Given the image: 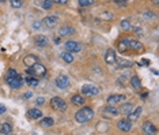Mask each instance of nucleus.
I'll return each instance as SVG.
<instances>
[{
	"instance_id": "obj_1",
	"label": "nucleus",
	"mask_w": 159,
	"mask_h": 135,
	"mask_svg": "<svg viewBox=\"0 0 159 135\" xmlns=\"http://www.w3.org/2000/svg\"><path fill=\"white\" fill-rule=\"evenodd\" d=\"M94 118V111L90 107H84L75 113V120L79 123V124H83V123H87Z\"/></svg>"
},
{
	"instance_id": "obj_2",
	"label": "nucleus",
	"mask_w": 159,
	"mask_h": 135,
	"mask_svg": "<svg viewBox=\"0 0 159 135\" xmlns=\"http://www.w3.org/2000/svg\"><path fill=\"white\" fill-rule=\"evenodd\" d=\"M26 74L31 75V76H35V78H39V76H45L46 68H45L44 64H41L38 61V63H35V64H33V65H30V67L26 68Z\"/></svg>"
},
{
	"instance_id": "obj_3",
	"label": "nucleus",
	"mask_w": 159,
	"mask_h": 135,
	"mask_svg": "<svg viewBox=\"0 0 159 135\" xmlns=\"http://www.w3.org/2000/svg\"><path fill=\"white\" fill-rule=\"evenodd\" d=\"M80 93L83 97H95L99 94V89L93 85H83L80 89Z\"/></svg>"
},
{
	"instance_id": "obj_4",
	"label": "nucleus",
	"mask_w": 159,
	"mask_h": 135,
	"mask_svg": "<svg viewBox=\"0 0 159 135\" xmlns=\"http://www.w3.org/2000/svg\"><path fill=\"white\" fill-rule=\"evenodd\" d=\"M6 82L8 83V86L12 87V89H20L23 85V78L19 74L15 76H6Z\"/></svg>"
},
{
	"instance_id": "obj_5",
	"label": "nucleus",
	"mask_w": 159,
	"mask_h": 135,
	"mask_svg": "<svg viewBox=\"0 0 159 135\" xmlns=\"http://www.w3.org/2000/svg\"><path fill=\"white\" fill-rule=\"evenodd\" d=\"M50 107L56 111H66L67 109V103L60 97H53L50 100Z\"/></svg>"
},
{
	"instance_id": "obj_6",
	"label": "nucleus",
	"mask_w": 159,
	"mask_h": 135,
	"mask_svg": "<svg viewBox=\"0 0 159 135\" xmlns=\"http://www.w3.org/2000/svg\"><path fill=\"white\" fill-rule=\"evenodd\" d=\"M117 127H118V130L122 131V133H129V131L132 130V122L128 118L126 119H120L118 120V123H117Z\"/></svg>"
},
{
	"instance_id": "obj_7",
	"label": "nucleus",
	"mask_w": 159,
	"mask_h": 135,
	"mask_svg": "<svg viewBox=\"0 0 159 135\" xmlns=\"http://www.w3.org/2000/svg\"><path fill=\"white\" fill-rule=\"evenodd\" d=\"M59 22H60L59 17H56V15H49V17H45V18H44L42 23H44L46 27L53 29V27H56L57 25H59Z\"/></svg>"
},
{
	"instance_id": "obj_8",
	"label": "nucleus",
	"mask_w": 159,
	"mask_h": 135,
	"mask_svg": "<svg viewBox=\"0 0 159 135\" xmlns=\"http://www.w3.org/2000/svg\"><path fill=\"white\" fill-rule=\"evenodd\" d=\"M117 51L120 53H125V52H128V51H131V48H129V38L128 37H122L120 41L117 42Z\"/></svg>"
},
{
	"instance_id": "obj_9",
	"label": "nucleus",
	"mask_w": 159,
	"mask_h": 135,
	"mask_svg": "<svg viewBox=\"0 0 159 135\" xmlns=\"http://www.w3.org/2000/svg\"><path fill=\"white\" fill-rule=\"evenodd\" d=\"M66 49L68 51V52L71 53H78L82 51V45L76 41H72V40H70V41L66 42Z\"/></svg>"
},
{
	"instance_id": "obj_10",
	"label": "nucleus",
	"mask_w": 159,
	"mask_h": 135,
	"mask_svg": "<svg viewBox=\"0 0 159 135\" xmlns=\"http://www.w3.org/2000/svg\"><path fill=\"white\" fill-rule=\"evenodd\" d=\"M56 86L59 89H67L70 86V78L67 75H59L56 78Z\"/></svg>"
},
{
	"instance_id": "obj_11",
	"label": "nucleus",
	"mask_w": 159,
	"mask_h": 135,
	"mask_svg": "<svg viewBox=\"0 0 159 135\" xmlns=\"http://www.w3.org/2000/svg\"><path fill=\"white\" fill-rule=\"evenodd\" d=\"M142 130H143V133L147 134V135H155L158 133V128L151 122H146V123H144L143 127H142Z\"/></svg>"
},
{
	"instance_id": "obj_12",
	"label": "nucleus",
	"mask_w": 159,
	"mask_h": 135,
	"mask_svg": "<svg viewBox=\"0 0 159 135\" xmlns=\"http://www.w3.org/2000/svg\"><path fill=\"white\" fill-rule=\"evenodd\" d=\"M34 42H35V45L38 46V48H45L46 45L49 44V40L46 36H42V34H37L34 37Z\"/></svg>"
},
{
	"instance_id": "obj_13",
	"label": "nucleus",
	"mask_w": 159,
	"mask_h": 135,
	"mask_svg": "<svg viewBox=\"0 0 159 135\" xmlns=\"http://www.w3.org/2000/svg\"><path fill=\"white\" fill-rule=\"evenodd\" d=\"M125 96L124 94H113V96H110V97H107V104H110V105H117V104H120L122 103V101H125Z\"/></svg>"
},
{
	"instance_id": "obj_14",
	"label": "nucleus",
	"mask_w": 159,
	"mask_h": 135,
	"mask_svg": "<svg viewBox=\"0 0 159 135\" xmlns=\"http://www.w3.org/2000/svg\"><path fill=\"white\" fill-rule=\"evenodd\" d=\"M116 52H114V49H107L106 51V53H105V61H106V64H110V65H113L116 64Z\"/></svg>"
},
{
	"instance_id": "obj_15",
	"label": "nucleus",
	"mask_w": 159,
	"mask_h": 135,
	"mask_svg": "<svg viewBox=\"0 0 159 135\" xmlns=\"http://www.w3.org/2000/svg\"><path fill=\"white\" fill-rule=\"evenodd\" d=\"M129 48L131 51H135V52H144V46L142 42H139L137 40H132L129 38Z\"/></svg>"
},
{
	"instance_id": "obj_16",
	"label": "nucleus",
	"mask_w": 159,
	"mask_h": 135,
	"mask_svg": "<svg viewBox=\"0 0 159 135\" xmlns=\"http://www.w3.org/2000/svg\"><path fill=\"white\" fill-rule=\"evenodd\" d=\"M27 118L31 119V120H38V119H41V118H42L41 109H38V108H31V109H29V111H27Z\"/></svg>"
},
{
	"instance_id": "obj_17",
	"label": "nucleus",
	"mask_w": 159,
	"mask_h": 135,
	"mask_svg": "<svg viewBox=\"0 0 159 135\" xmlns=\"http://www.w3.org/2000/svg\"><path fill=\"white\" fill-rule=\"evenodd\" d=\"M75 33V29L70 26V25H63V26L60 27V30H59V34H60V37H66V36H71V34H74Z\"/></svg>"
},
{
	"instance_id": "obj_18",
	"label": "nucleus",
	"mask_w": 159,
	"mask_h": 135,
	"mask_svg": "<svg viewBox=\"0 0 159 135\" xmlns=\"http://www.w3.org/2000/svg\"><path fill=\"white\" fill-rule=\"evenodd\" d=\"M142 112H143V108H142V107H139V108H133L131 113H128L126 116H128V119L131 120V122H135V120H137V119L140 118Z\"/></svg>"
},
{
	"instance_id": "obj_19",
	"label": "nucleus",
	"mask_w": 159,
	"mask_h": 135,
	"mask_svg": "<svg viewBox=\"0 0 159 135\" xmlns=\"http://www.w3.org/2000/svg\"><path fill=\"white\" fill-rule=\"evenodd\" d=\"M132 109H133V104H131V103H125V104H122L121 107H120V109H118V113H121V115L126 116L128 113H131Z\"/></svg>"
},
{
	"instance_id": "obj_20",
	"label": "nucleus",
	"mask_w": 159,
	"mask_h": 135,
	"mask_svg": "<svg viewBox=\"0 0 159 135\" xmlns=\"http://www.w3.org/2000/svg\"><path fill=\"white\" fill-rule=\"evenodd\" d=\"M39 59L35 55H27V56H25V59H23V63L26 64V67H30V65H33L35 63H38Z\"/></svg>"
},
{
	"instance_id": "obj_21",
	"label": "nucleus",
	"mask_w": 159,
	"mask_h": 135,
	"mask_svg": "<svg viewBox=\"0 0 159 135\" xmlns=\"http://www.w3.org/2000/svg\"><path fill=\"white\" fill-rule=\"evenodd\" d=\"M116 63H117V67L118 68H131L132 67V61L129 60H125V59H121V57H116Z\"/></svg>"
},
{
	"instance_id": "obj_22",
	"label": "nucleus",
	"mask_w": 159,
	"mask_h": 135,
	"mask_svg": "<svg viewBox=\"0 0 159 135\" xmlns=\"http://www.w3.org/2000/svg\"><path fill=\"white\" fill-rule=\"evenodd\" d=\"M71 103L74 105H78V107H82V105H84V97L82 94H74L71 97Z\"/></svg>"
},
{
	"instance_id": "obj_23",
	"label": "nucleus",
	"mask_w": 159,
	"mask_h": 135,
	"mask_svg": "<svg viewBox=\"0 0 159 135\" xmlns=\"http://www.w3.org/2000/svg\"><path fill=\"white\" fill-rule=\"evenodd\" d=\"M12 133V126L8 124V123H2L0 124V134L7 135V134H11Z\"/></svg>"
},
{
	"instance_id": "obj_24",
	"label": "nucleus",
	"mask_w": 159,
	"mask_h": 135,
	"mask_svg": "<svg viewBox=\"0 0 159 135\" xmlns=\"http://www.w3.org/2000/svg\"><path fill=\"white\" fill-rule=\"evenodd\" d=\"M129 83H131V86L135 90H139L140 87H142V82H140V79H139V76L137 75H133L131 78V81H129Z\"/></svg>"
},
{
	"instance_id": "obj_25",
	"label": "nucleus",
	"mask_w": 159,
	"mask_h": 135,
	"mask_svg": "<svg viewBox=\"0 0 159 135\" xmlns=\"http://www.w3.org/2000/svg\"><path fill=\"white\" fill-rule=\"evenodd\" d=\"M61 59H63L64 61H66L67 64H71V63H74V53H71V52H63L61 53Z\"/></svg>"
},
{
	"instance_id": "obj_26",
	"label": "nucleus",
	"mask_w": 159,
	"mask_h": 135,
	"mask_svg": "<svg viewBox=\"0 0 159 135\" xmlns=\"http://www.w3.org/2000/svg\"><path fill=\"white\" fill-rule=\"evenodd\" d=\"M25 82H26L29 86H31V87H37V86H38V83H39L38 78H35V76H31V75H29L27 78L25 79Z\"/></svg>"
},
{
	"instance_id": "obj_27",
	"label": "nucleus",
	"mask_w": 159,
	"mask_h": 135,
	"mask_svg": "<svg viewBox=\"0 0 159 135\" xmlns=\"http://www.w3.org/2000/svg\"><path fill=\"white\" fill-rule=\"evenodd\" d=\"M103 112L105 113H107V115H111V116H117L118 115V109L116 107H113V105H110V104L107 105V107H105Z\"/></svg>"
},
{
	"instance_id": "obj_28",
	"label": "nucleus",
	"mask_w": 159,
	"mask_h": 135,
	"mask_svg": "<svg viewBox=\"0 0 159 135\" xmlns=\"http://www.w3.org/2000/svg\"><path fill=\"white\" fill-rule=\"evenodd\" d=\"M53 124H55V120H53L52 118H41V126L42 127H52Z\"/></svg>"
},
{
	"instance_id": "obj_29",
	"label": "nucleus",
	"mask_w": 159,
	"mask_h": 135,
	"mask_svg": "<svg viewBox=\"0 0 159 135\" xmlns=\"http://www.w3.org/2000/svg\"><path fill=\"white\" fill-rule=\"evenodd\" d=\"M52 6H53V0H44V2H42V4H41V8L50 10V8H52Z\"/></svg>"
},
{
	"instance_id": "obj_30",
	"label": "nucleus",
	"mask_w": 159,
	"mask_h": 135,
	"mask_svg": "<svg viewBox=\"0 0 159 135\" xmlns=\"http://www.w3.org/2000/svg\"><path fill=\"white\" fill-rule=\"evenodd\" d=\"M94 4V0H79V6L80 7H90Z\"/></svg>"
},
{
	"instance_id": "obj_31",
	"label": "nucleus",
	"mask_w": 159,
	"mask_h": 135,
	"mask_svg": "<svg viewBox=\"0 0 159 135\" xmlns=\"http://www.w3.org/2000/svg\"><path fill=\"white\" fill-rule=\"evenodd\" d=\"M120 25H121V29H124V30H129L131 29V22L128 19H122Z\"/></svg>"
},
{
	"instance_id": "obj_32",
	"label": "nucleus",
	"mask_w": 159,
	"mask_h": 135,
	"mask_svg": "<svg viewBox=\"0 0 159 135\" xmlns=\"http://www.w3.org/2000/svg\"><path fill=\"white\" fill-rule=\"evenodd\" d=\"M22 4H23L22 0H11V6L14 8H19V7H22Z\"/></svg>"
},
{
	"instance_id": "obj_33",
	"label": "nucleus",
	"mask_w": 159,
	"mask_h": 135,
	"mask_svg": "<svg viewBox=\"0 0 159 135\" xmlns=\"http://www.w3.org/2000/svg\"><path fill=\"white\" fill-rule=\"evenodd\" d=\"M101 19H106V21L113 19V14H110V12H103L102 15H101Z\"/></svg>"
},
{
	"instance_id": "obj_34",
	"label": "nucleus",
	"mask_w": 159,
	"mask_h": 135,
	"mask_svg": "<svg viewBox=\"0 0 159 135\" xmlns=\"http://www.w3.org/2000/svg\"><path fill=\"white\" fill-rule=\"evenodd\" d=\"M15 75H18L16 70H14V68H10V70L7 71V75L6 76H15Z\"/></svg>"
},
{
	"instance_id": "obj_35",
	"label": "nucleus",
	"mask_w": 159,
	"mask_h": 135,
	"mask_svg": "<svg viewBox=\"0 0 159 135\" xmlns=\"http://www.w3.org/2000/svg\"><path fill=\"white\" fill-rule=\"evenodd\" d=\"M53 3H56V4L63 6V4H67V3H68V0H53Z\"/></svg>"
},
{
	"instance_id": "obj_36",
	"label": "nucleus",
	"mask_w": 159,
	"mask_h": 135,
	"mask_svg": "<svg viewBox=\"0 0 159 135\" xmlns=\"http://www.w3.org/2000/svg\"><path fill=\"white\" fill-rule=\"evenodd\" d=\"M6 112H7L6 105H4V104H0V115H2V113H6Z\"/></svg>"
},
{
	"instance_id": "obj_37",
	"label": "nucleus",
	"mask_w": 159,
	"mask_h": 135,
	"mask_svg": "<svg viewBox=\"0 0 159 135\" xmlns=\"http://www.w3.org/2000/svg\"><path fill=\"white\" fill-rule=\"evenodd\" d=\"M133 31H135L136 34H139V36H143V30L140 27H133Z\"/></svg>"
},
{
	"instance_id": "obj_38",
	"label": "nucleus",
	"mask_w": 159,
	"mask_h": 135,
	"mask_svg": "<svg viewBox=\"0 0 159 135\" xmlns=\"http://www.w3.org/2000/svg\"><path fill=\"white\" fill-rule=\"evenodd\" d=\"M44 103H45V98L44 97H38L37 98V105H42Z\"/></svg>"
},
{
	"instance_id": "obj_39",
	"label": "nucleus",
	"mask_w": 159,
	"mask_h": 135,
	"mask_svg": "<svg viewBox=\"0 0 159 135\" xmlns=\"http://www.w3.org/2000/svg\"><path fill=\"white\" fill-rule=\"evenodd\" d=\"M23 97L26 98V100H29V98L33 97V93H31V92H27V93H25V94H23Z\"/></svg>"
},
{
	"instance_id": "obj_40",
	"label": "nucleus",
	"mask_w": 159,
	"mask_h": 135,
	"mask_svg": "<svg viewBox=\"0 0 159 135\" xmlns=\"http://www.w3.org/2000/svg\"><path fill=\"white\" fill-rule=\"evenodd\" d=\"M142 64H143V65H150L151 63H150V60H147V59H143V60H142Z\"/></svg>"
},
{
	"instance_id": "obj_41",
	"label": "nucleus",
	"mask_w": 159,
	"mask_h": 135,
	"mask_svg": "<svg viewBox=\"0 0 159 135\" xmlns=\"http://www.w3.org/2000/svg\"><path fill=\"white\" fill-rule=\"evenodd\" d=\"M144 17H147V18H154L155 15L152 12H144Z\"/></svg>"
},
{
	"instance_id": "obj_42",
	"label": "nucleus",
	"mask_w": 159,
	"mask_h": 135,
	"mask_svg": "<svg viewBox=\"0 0 159 135\" xmlns=\"http://www.w3.org/2000/svg\"><path fill=\"white\" fill-rule=\"evenodd\" d=\"M39 26H41V23H39L38 21H37V22H34V23H33V27H34V29H38Z\"/></svg>"
},
{
	"instance_id": "obj_43",
	"label": "nucleus",
	"mask_w": 159,
	"mask_h": 135,
	"mask_svg": "<svg viewBox=\"0 0 159 135\" xmlns=\"http://www.w3.org/2000/svg\"><path fill=\"white\" fill-rule=\"evenodd\" d=\"M113 2H116V3H118V4H124V3L126 2V0H113Z\"/></svg>"
},
{
	"instance_id": "obj_44",
	"label": "nucleus",
	"mask_w": 159,
	"mask_h": 135,
	"mask_svg": "<svg viewBox=\"0 0 159 135\" xmlns=\"http://www.w3.org/2000/svg\"><path fill=\"white\" fill-rule=\"evenodd\" d=\"M152 3H154L155 6H158L159 4V0H152Z\"/></svg>"
},
{
	"instance_id": "obj_45",
	"label": "nucleus",
	"mask_w": 159,
	"mask_h": 135,
	"mask_svg": "<svg viewBox=\"0 0 159 135\" xmlns=\"http://www.w3.org/2000/svg\"><path fill=\"white\" fill-rule=\"evenodd\" d=\"M6 2V0H0V3H4Z\"/></svg>"
}]
</instances>
